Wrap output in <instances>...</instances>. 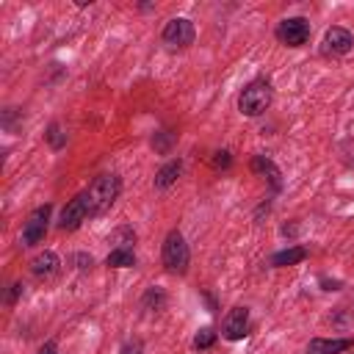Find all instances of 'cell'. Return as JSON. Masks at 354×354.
Segmentation results:
<instances>
[{"label":"cell","instance_id":"277c9868","mask_svg":"<svg viewBox=\"0 0 354 354\" xmlns=\"http://www.w3.org/2000/svg\"><path fill=\"white\" fill-rule=\"evenodd\" d=\"M194 36H196L194 22L185 19V17H174V19L166 22V28H163V33H160V41H163L169 50H185L188 44H194Z\"/></svg>","mask_w":354,"mask_h":354},{"label":"cell","instance_id":"30bf717a","mask_svg":"<svg viewBox=\"0 0 354 354\" xmlns=\"http://www.w3.org/2000/svg\"><path fill=\"white\" fill-rule=\"evenodd\" d=\"M58 266H61V260H58L55 252H41V254H36V257L30 260V271H33V277H39V279L55 277V274H58Z\"/></svg>","mask_w":354,"mask_h":354},{"label":"cell","instance_id":"5bb4252c","mask_svg":"<svg viewBox=\"0 0 354 354\" xmlns=\"http://www.w3.org/2000/svg\"><path fill=\"white\" fill-rule=\"evenodd\" d=\"M307 257V249L304 246H290V249H285V252H277L274 257H271V266H296V263H301Z\"/></svg>","mask_w":354,"mask_h":354},{"label":"cell","instance_id":"ffe728a7","mask_svg":"<svg viewBox=\"0 0 354 354\" xmlns=\"http://www.w3.org/2000/svg\"><path fill=\"white\" fill-rule=\"evenodd\" d=\"M47 138H50V144H53V147H61V144H64V138L58 136V124H53V127H50Z\"/></svg>","mask_w":354,"mask_h":354},{"label":"cell","instance_id":"ac0fdd59","mask_svg":"<svg viewBox=\"0 0 354 354\" xmlns=\"http://www.w3.org/2000/svg\"><path fill=\"white\" fill-rule=\"evenodd\" d=\"M119 354H144V343H141L138 337H133V340H127V343H122V348H119Z\"/></svg>","mask_w":354,"mask_h":354},{"label":"cell","instance_id":"3957f363","mask_svg":"<svg viewBox=\"0 0 354 354\" xmlns=\"http://www.w3.org/2000/svg\"><path fill=\"white\" fill-rule=\"evenodd\" d=\"M160 257H163V266H166L171 274H185V271H188V260H191V252H188V243H185V238H183L177 230H171V232L166 235Z\"/></svg>","mask_w":354,"mask_h":354},{"label":"cell","instance_id":"e0dca14e","mask_svg":"<svg viewBox=\"0 0 354 354\" xmlns=\"http://www.w3.org/2000/svg\"><path fill=\"white\" fill-rule=\"evenodd\" d=\"M213 343H216V332H213L210 326L199 329V332H196V337H194V346H196V348H210Z\"/></svg>","mask_w":354,"mask_h":354},{"label":"cell","instance_id":"5b68a950","mask_svg":"<svg viewBox=\"0 0 354 354\" xmlns=\"http://www.w3.org/2000/svg\"><path fill=\"white\" fill-rule=\"evenodd\" d=\"M277 39L288 47H301L310 41V22L304 17H288L277 25Z\"/></svg>","mask_w":354,"mask_h":354},{"label":"cell","instance_id":"8fae6325","mask_svg":"<svg viewBox=\"0 0 354 354\" xmlns=\"http://www.w3.org/2000/svg\"><path fill=\"white\" fill-rule=\"evenodd\" d=\"M351 346V340H324V337H315L307 343V354H340Z\"/></svg>","mask_w":354,"mask_h":354},{"label":"cell","instance_id":"7402d4cb","mask_svg":"<svg viewBox=\"0 0 354 354\" xmlns=\"http://www.w3.org/2000/svg\"><path fill=\"white\" fill-rule=\"evenodd\" d=\"M75 260L80 263V268H91V263H94V260H91V254H88V257H86V254H77Z\"/></svg>","mask_w":354,"mask_h":354},{"label":"cell","instance_id":"9a60e30c","mask_svg":"<svg viewBox=\"0 0 354 354\" xmlns=\"http://www.w3.org/2000/svg\"><path fill=\"white\" fill-rule=\"evenodd\" d=\"M105 263L111 268H130V266H136V254H133V249H113L105 257Z\"/></svg>","mask_w":354,"mask_h":354},{"label":"cell","instance_id":"52a82bcc","mask_svg":"<svg viewBox=\"0 0 354 354\" xmlns=\"http://www.w3.org/2000/svg\"><path fill=\"white\" fill-rule=\"evenodd\" d=\"M88 216H91V213H88V199H86V191H80V194L72 196V199L66 202V207L61 210L58 227H61L64 232H72V230H77Z\"/></svg>","mask_w":354,"mask_h":354},{"label":"cell","instance_id":"8992f818","mask_svg":"<svg viewBox=\"0 0 354 354\" xmlns=\"http://www.w3.org/2000/svg\"><path fill=\"white\" fill-rule=\"evenodd\" d=\"M50 213H53V205H41V207H36V210L28 216V221H25V227H22V243H25V246H36V243L44 241Z\"/></svg>","mask_w":354,"mask_h":354},{"label":"cell","instance_id":"ba28073f","mask_svg":"<svg viewBox=\"0 0 354 354\" xmlns=\"http://www.w3.org/2000/svg\"><path fill=\"white\" fill-rule=\"evenodd\" d=\"M351 47H354V36H351L346 28H340V25L326 28V33H324V47H321L324 55H346Z\"/></svg>","mask_w":354,"mask_h":354},{"label":"cell","instance_id":"7a4b0ae2","mask_svg":"<svg viewBox=\"0 0 354 354\" xmlns=\"http://www.w3.org/2000/svg\"><path fill=\"white\" fill-rule=\"evenodd\" d=\"M271 100H274V88H271L268 80L260 77V80H252V83L241 91V97H238V111H241L243 116H260V113L268 111Z\"/></svg>","mask_w":354,"mask_h":354},{"label":"cell","instance_id":"7c38bea8","mask_svg":"<svg viewBox=\"0 0 354 354\" xmlns=\"http://www.w3.org/2000/svg\"><path fill=\"white\" fill-rule=\"evenodd\" d=\"M180 171H183V163H180V160H169V163L155 174V188H160V191L169 188V185L180 177Z\"/></svg>","mask_w":354,"mask_h":354},{"label":"cell","instance_id":"4fadbf2b","mask_svg":"<svg viewBox=\"0 0 354 354\" xmlns=\"http://www.w3.org/2000/svg\"><path fill=\"white\" fill-rule=\"evenodd\" d=\"M252 171L254 174H263V177H268L271 183H274V188H279V171H277V166L266 158V155H257V158H252Z\"/></svg>","mask_w":354,"mask_h":354},{"label":"cell","instance_id":"603a6c76","mask_svg":"<svg viewBox=\"0 0 354 354\" xmlns=\"http://www.w3.org/2000/svg\"><path fill=\"white\" fill-rule=\"evenodd\" d=\"M22 293V285H11V293H8V301H14L17 296Z\"/></svg>","mask_w":354,"mask_h":354},{"label":"cell","instance_id":"2e32d148","mask_svg":"<svg viewBox=\"0 0 354 354\" xmlns=\"http://www.w3.org/2000/svg\"><path fill=\"white\" fill-rule=\"evenodd\" d=\"M111 238H113V241H119V243H116V249H130V243L136 241V232H133L130 227H122V230H116Z\"/></svg>","mask_w":354,"mask_h":354},{"label":"cell","instance_id":"d6986e66","mask_svg":"<svg viewBox=\"0 0 354 354\" xmlns=\"http://www.w3.org/2000/svg\"><path fill=\"white\" fill-rule=\"evenodd\" d=\"M213 166H216V169H227V166H230V152H227V149L216 152V158H213Z\"/></svg>","mask_w":354,"mask_h":354},{"label":"cell","instance_id":"9c48e42d","mask_svg":"<svg viewBox=\"0 0 354 354\" xmlns=\"http://www.w3.org/2000/svg\"><path fill=\"white\" fill-rule=\"evenodd\" d=\"M221 335L227 340H241L249 335V310L246 307H232L224 321H221Z\"/></svg>","mask_w":354,"mask_h":354},{"label":"cell","instance_id":"6da1fadb","mask_svg":"<svg viewBox=\"0 0 354 354\" xmlns=\"http://www.w3.org/2000/svg\"><path fill=\"white\" fill-rule=\"evenodd\" d=\"M122 194V180L119 174H100L91 180V185L86 188V199H88V213L91 216H102L105 210H111V205L119 199Z\"/></svg>","mask_w":354,"mask_h":354},{"label":"cell","instance_id":"44dd1931","mask_svg":"<svg viewBox=\"0 0 354 354\" xmlns=\"http://www.w3.org/2000/svg\"><path fill=\"white\" fill-rule=\"evenodd\" d=\"M169 141H171V136H169V133H163V138H160V141H152V144H155V147H158L160 152H166V147H169Z\"/></svg>","mask_w":354,"mask_h":354},{"label":"cell","instance_id":"cb8c5ba5","mask_svg":"<svg viewBox=\"0 0 354 354\" xmlns=\"http://www.w3.org/2000/svg\"><path fill=\"white\" fill-rule=\"evenodd\" d=\"M39 354H55V346H53V343H47V346H44Z\"/></svg>","mask_w":354,"mask_h":354}]
</instances>
